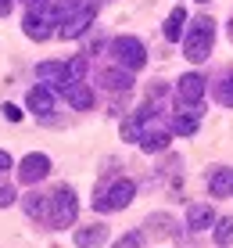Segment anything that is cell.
Wrapping results in <instances>:
<instances>
[{"label": "cell", "mask_w": 233, "mask_h": 248, "mask_svg": "<svg viewBox=\"0 0 233 248\" xmlns=\"http://www.w3.org/2000/svg\"><path fill=\"white\" fill-rule=\"evenodd\" d=\"M212 44H215V22L208 15H201V18H194L183 32V58L187 62H204V58L212 54Z\"/></svg>", "instance_id": "6da1fadb"}, {"label": "cell", "mask_w": 233, "mask_h": 248, "mask_svg": "<svg viewBox=\"0 0 233 248\" xmlns=\"http://www.w3.org/2000/svg\"><path fill=\"white\" fill-rule=\"evenodd\" d=\"M75 212H79V202H75V191L72 187H58L54 194H50V216L47 223L50 227H72L75 223Z\"/></svg>", "instance_id": "7a4b0ae2"}, {"label": "cell", "mask_w": 233, "mask_h": 248, "mask_svg": "<svg viewBox=\"0 0 233 248\" xmlns=\"http://www.w3.org/2000/svg\"><path fill=\"white\" fill-rule=\"evenodd\" d=\"M201 97H204V76L187 72L183 79L176 83V101H179V112H187V115H201Z\"/></svg>", "instance_id": "3957f363"}, {"label": "cell", "mask_w": 233, "mask_h": 248, "mask_svg": "<svg viewBox=\"0 0 233 248\" xmlns=\"http://www.w3.org/2000/svg\"><path fill=\"white\" fill-rule=\"evenodd\" d=\"M133 198H136V184L133 180H115L108 191H97L93 209H97V212H118V209H126Z\"/></svg>", "instance_id": "277c9868"}, {"label": "cell", "mask_w": 233, "mask_h": 248, "mask_svg": "<svg viewBox=\"0 0 233 248\" xmlns=\"http://www.w3.org/2000/svg\"><path fill=\"white\" fill-rule=\"evenodd\" d=\"M111 58H115L122 68H129V72H136V68L147 65V50H144V44L136 36H115L111 40Z\"/></svg>", "instance_id": "5b68a950"}, {"label": "cell", "mask_w": 233, "mask_h": 248, "mask_svg": "<svg viewBox=\"0 0 233 248\" xmlns=\"http://www.w3.org/2000/svg\"><path fill=\"white\" fill-rule=\"evenodd\" d=\"M47 173H50V158L40 155V151H32V155H25L18 162V180L22 184H40Z\"/></svg>", "instance_id": "8992f818"}, {"label": "cell", "mask_w": 233, "mask_h": 248, "mask_svg": "<svg viewBox=\"0 0 233 248\" xmlns=\"http://www.w3.org/2000/svg\"><path fill=\"white\" fill-rule=\"evenodd\" d=\"M93 4H86V7H79L75 15H68V18L61 22V29H58V36L61 40H75V36H83L86 29H90V22H93Z\"/></svg>", "instance_id": "52a82bcc"}, {"label": "cell", "mask_w": 233, "mask_h": 248, "mask_svg": "<svg viewBox=\"0 0 233 248\" xmlns=\"http://www.w3.org/2000/svg\"><path fill=\"white\" fill-rule=\"evenodd\" d=\"M36 76H40V83H47V87L65 90L68 87V62H43L36 68Z\"/></svg>", "instance_id": "ba28073f"}, {"label": "cell", "mask_w": 233, "mask_h": 248, "mask_svg": "<svg viewBox=\"0 0 233 248\" xmlns=\"http://www.w3.org/2000/svg\"><path fill=\"white\" fill-rule=\"evenodd\" d=\"M61 93H65V101L75 108V112H90V108H93V90L86 87L83 79H79V83H68Z\"/></svg>", "instance_id": "9c48e42d"}, {"label": "cell", "mask_w": 233, "mask_h": 248, "mask_svg": "<svg viewBox=\"0 0 233 248\" xmlns=\"http://www.w3.org/2000/svg\"><path fill=\"white\" fill-rule=\"evenodd\" d=\"M25 105H29V112H36V115L47 119L50 112H54V93H50L47 83H43V87H32L29 97H25Z\"/></svg>", "instance_id": "30bf717a"}, {"label": "cell", "mask_w": 233, "mask_h": 248, "mask_svg": "<svg viewBox=\"0 0 233 248\" xmlns=\"http://www.w3.org/2000/svg\"><path fill=\"white\" fill-rule=\"evenodd\" d=\"M108 241V227L93 223V227H79L75 230V248H101Z\"/></svg>", "instance_id": "8fae6325"}, {"label": "cell", "mask_w": 233, "mask_h": 248, "mask_svg": "<svg viewBox=\"0 0 233 248\" xmlns=\"http://www.w3.org/2000/svg\"><path fill=\"white\" fill-rule=\"evenodd\" d=\"M101 83H104V90H111V93H122V90H129L133 87V72L129 68H108V72H101Z\"/></svg>", "instance_id": "7c38bea8"}, {"label": "cell", "mask_w": 233, "mask_h": 248, "mask_svg": "<svg viewBox=\"0 0 233 248\" xmlns=\"http://www.w3.org/2000/svg\"><path fill=\"white\" fill-rule=\"evenodd\" d=\"M183 25H187V7L176 4L169 11V18H165V40L169 44H179V40H183Z\"/></svg>", "instance_id": "4fadbf2b"}, {"label": "cell", "mask_w": 233, "mask_h": 248, "mask_svg": "<svg viewBox=\"0 0 233 248\" xmlns=\"http://www.w3.org/2000/svg\"><path fill=\"white\" fill-rule=\"evenodd\" d=\"M187 227H190V230H208V227H215L212 205H190V209H187Z\"/></svg>", "instance_id": "5bb4252c"}, {"label": "cell", "mask_w": 233, "mask_h": 248, "mask_svg": "<svg viewBox=\"0 0 233 248\" xmlns=\"http://www.w3.org/2000/svg\"><path fill=\"white\" fill-rule=\"evenodd\" d=\"M22 209H25V216H29V219H43V223H47V216H50V198H43V194H25V198H22Z\"/></svg>", "instance_id": "9a60e30c"}, {"label": "cell", "mask_w": 233, "mask_h": 248, "mask_svg": "<svg viewBox=\"0 0 233 248\" xmlns=\"http://www.w3.org/2000/svg\"><path fill=\"white\" fill-rule=\"evenodd\" d=\"M208 191L215 194V198H226V194H233V169H215V173L208 176Z\"/></svg>", "instance_id": "2e32d148"}, {"label": "cell", "mask_w": 233, "mask_h": 248, "mask_svg": "<svg viewBox=\"0 0 233 248\" xmlns=\"http://www.w3.org/2000/svg\"><path fill=\"white\" fill-rule=\"evenodd\" d=\"M140 148L147 151V155H154V151H165V148H169V133H165V130H144Z\"/></svg>", "instance_id": "e0dca14e"}, {"label": "cell", "mask_w": 233, "mask_h": 248, "mask_svg": "<svg viewBox=\"0 0 233 248\" xmlns=\"http://www.w3.org/2000/svg\"><path fill=\"white\" fill-rule=\"evenodd\" d=\"M144 123H147V119H144L140 112H136L133 119H126V123H122V140H136V144H140V137H144Z\"/></svg>", "instance_id": "ac0fdd59"}, {"label": "cell", "mask_w": 233, "mask_h": 248, "mask_svg": "<svg viewBox=\"0 0 233 248\" xmlns=\"http://www.w3.org/2000/svg\"><path fill=\"white\" fill-rule=\"evenodd\" d=\"M172 133H179V137H194V133H197V115L179 112L176 119H172Z\"/></svg>", "instance_id": "d6986e66"}, {"label": "cell", "mask_w": 233, "mask_h": 248, "mask_svg": "<svg viewBox=\"0 0 233 248\" xmlns=\"http://www.w3.org/2000/svg\"><path fill=\"white\" fill-rule=\"evenodd\" d=\"M215 101H219V105H226V108H233V72L222 76V79L215 83Z\"/></svg>", "instance_id": "ffe728a7"}, {"label": "cell", "mask_w": 233, "mask_h": 248, "mask_svg": "<svg viewBox=\"0 0 233 248\" xmlns=\"http://www.w3.org/2000/svg\"><path fill=\"white\" fill-rule=\"evenodd\" d=\"M215 245H233V216H222L219 223H215Z\"/></svg>", "instance_id": "44dd1931"}, {"label": "cell", "mask_w": 233, "mask_h": 248, "mask_svg": "<svg viewBox=\"0 0 233 248\" xmlns=\"http://www.w3.org/2000/svg\"><path fill=\"white\" fill-rule=\"evenodd\" d=\"M79 7H86V0H58V7H54V18H58V22H65L68 15H75Z\"/></svg>", "instance_id": "7402d4cb"}, {"label": "cell", "mask_w": 233, "mask_h": 248, "mask_svg": "<svg viewBox=\"0 0 233 248\" xmlns=\"http://www.w3.org/2000/svg\"><path fill=\"white\" fill-rule=\"evenodd\" d=\"M86 76V58H72L68 62V83H79Z\"/></svg>", "instance_id": "603a6c76"}, {"label": "cell", "mask_w": 233, "mask_h": 248, "mask_svg": "<svg viewBox=\"0 0 233 248\" xmlns=\"http://www.w3.org/2000/svg\"><path fill=\"white\" fill-rule=\"evenodd\" d=\"M144 245V234H136V230H133V234H126V237H118V241H115V248H140Z\"/></svg>", "instance_id": "cb8c5ba5"}, {"label": "cell", "mask_w": 233, "mask_h": 248, "mask_svg": "<svg viewBox=\"0 0 233 248\" xmlns=\"http://www.w3.org/2000/svg\"><path fill=\"white\" fill-rule=\"evenodd\" d=\"M15 202H18V191L15 187H0V209H11Z\"/></svg>", "instance_id": "d4e9b609"}, {"label": "cell", "mask_w": 233, "mask_h": 248, "mask_svg": "<svg viewBox=\"0 0 233 248\" xmlns=\"http://www.w3.org/2000/svg\"><path fill=\"white\" fill-rule=\"evenodd\" d=\"M147 227H158V234H172V219L169 216H151Z\"/></svg>", "instance_id": "484cf974"}, {"label": "cell", "mask_w": 233, "mask_h": 248, "mask_svg": "<svg viewBox=\"0 0 233 248\" xmlns=\"http://www.w3.org/2000/svg\"><path fill=\"white\" fill-rule=\"evenodd\" d=\"M0 112H4V119H7V123H18V119H22V112H18L15 105H4Z\"/></svg>", "instance_id": "4316f807"}, {"label": "cell", "mask_w": 233, "mask_h": 248, "mask_svg": "<svg viewBox=\"0 0 233 248\" xmlns=\"http://www.w3.org/2000/svg\"><path fill=\"white\" fill-rule=\"evenodd\" d=\"M11 7H15V0H0V18H4V15H11Z\"/></svg>", "instance_id": "83f0119b"}, {"label": "cell", "mask_w": 233, "mask_h": 248, "mask_svg": "<svg viewBox=\"0 0 233 248\" xmlns=\"http://www.w3.org/2000/svg\"><path fill=\"white\" fill-rule=\"evenodd\" d=\"M4 169H11V155H7V151H0V173H4Z\"/></svg>", "instance_id": "f1b7e54d"}, {"label": "cell", "mask_w": 233, "mask_h": 248, "mask_svg": "<svg viewBox=\"0 0 233 248\" xmlns=\"http://www.w3.org/2000/svg\"><path fill=\"white\" fill-rule=\"evenodd\" d=\"M230 40H233V18H230Z\"/></svg>", "instance_id": "f546056e"}, {"label": "cell", "mask_w": 233, "mask_h": 248, "mask_svg": "<svg viewBox=\"0 0 233 248\" xmlns=\"http://www.w3.org/2000/svg\"><path fill=\"white\" fill-rule=\"evenodd\" d=\"M197 4H208V0H197Z\"/></svg>", "instance_id": "4dcf8cb0"}]
</instances>
